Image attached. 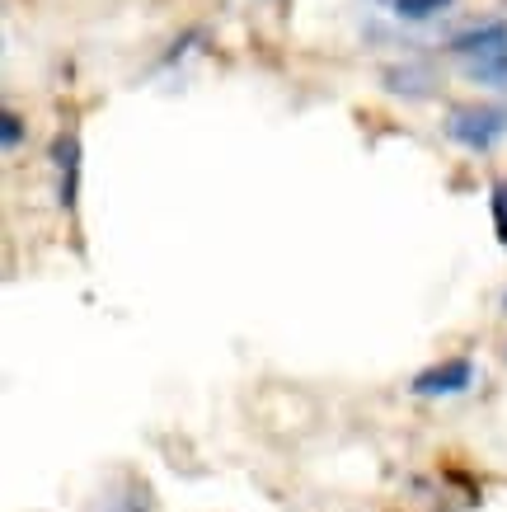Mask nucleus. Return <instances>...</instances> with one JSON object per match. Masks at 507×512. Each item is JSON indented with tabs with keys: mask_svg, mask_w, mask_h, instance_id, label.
<instances>
[{
	"mask_svg": "<svg viewBox=\"0 0 507 512\" xmlns=\"http://www.w3.org/2000/svg\"><path fill=\"white\" fill-rule=\"evenodd\" d=\"M489 207H493V231H498V245L507 249V179H498V184H493Z\"/></svg>",
	"mask_w": 507,
	"mask_h": 512,
	"instance_id": "obj_7",
	"label": "nucleus"
},
{
	"mask_svg": "<svg viewBox=\"0 0 507 512\" xmlns=\"http://www.w3.org/2000/svg\"><path fill=\"white\" fill-rule=\"evenodd\" d=\"M451 5V0H390V10L400 19H409V24H423V19H437Z\"/></svg>",
	"mask_w": 507,
	"mask_h": 512,
	"instance_id": "obj_6",
	"label": "nucleus"
},
{
	"mask_svg": "<svg viewBox=\"0 0 507 512\" xmlns=\"http://www.w3.org/2000/svg\"><path fill=\"white\" fill-rule=\"evenodd\" d=\"M451 57L484 90H507V19H479L470 29L451 33Z\"/></svg>",
	"mask_w": 507,
	"mask_h": 512,
	"instance_id": "obj_1",
	"label": "nucleus"
},
{
	"mask_svg": "<svg viewBox=\"0 0 507 512\" xmlns=\"http://www.w3.org/2000/svg\"><path fill=\"white\" fill-rule=\"evenodd\" d=\"M19 141H24V123H19L15 109H5L0 113V146H5V151H15Z\"/></svg>",
	"mask_w": 507,
	"mask_h": 512,
	"instance_id": "obj_8",
	"label": "nucleus"
},
{
	"mask_svg": "<svg viewBox=\"0 0 507 512\" xmlns=\"http://www.w3.org/2000/svg\"><path fill=\"white\" fill-rule=\"evenodd\" d=\"M47 160H52V184H57V207L76 217L80 207V170H85V156H80V137L66 127L52 137L47 146Z\"/></svg>",
	"mask_w": 507,
	"mask_h": 512,
	"instance_id": "obj_3",
	"label": "nucleus"
},
{
	"mask_svg": "<svg viewBox=\"0 0 507 512\" xmlns=\"http://www.w3.org/2000/svg\"><path fill=\"white\" fill-rule=\"evenodd\" d=\"M503 311H507V292H503Z\"/></svg>",
	"mask_w": 507,
	"mask_h": 512,
	"instance_id": "obj_9",
	"label": "nucleus"
},
{
	"mask_svg": "<svg viewBox=\"0 0 507 512\" xmlns=\"http://www.w3.org/2000/svg\"><path fill=\"white\" fill-rule=\"evenodd\" d=\"M442 132L465 151H493L498 141L507 137V104H456V109L442 118Z\"/></svg>",
	"mask_w": 507,
	"mask_h": 512,
	"instance_id": "obj_2",
	"label": "nucleus"
},
{
	"mask_svg": "<svg viewBox=\"0 0 507 512\" xmlns=\"http://www.w3.org/2000/svg\"><path fill=\"white\" fill-rule=\"evenodd\" d=\"M475 386V362L470 357H446V362H432L409 381L418 400H446V395H465Z\"/></svg>",
	"mask_w": 507,
	"mask_h": 512,
	"instance_id": "obj_4",
	"label": "nucleus"
},
{
	"mask_svg": "<svg viewBox=\"0 0 507 512\" xmlns=\"http://www.w3.org/2000/svg\"><path fill=\"white\" fill-rule=\"evenodd\" d=\"M99 512H151V489H146L141 480H132L127 484V494L99 503Z\"/></svg>",
	"mask_w": 507,
	"mask_h": 512,
	"instance_id": "obj_5",
	"label": "nucleus"
}]
</instances>
